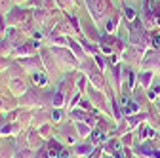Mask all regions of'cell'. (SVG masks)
Returning <instances> with one entry per match:
<instances>
[{
	"label": "cell",
	"instance_id": "cell-16",
	"mask_svg": "<svg viewBox=\"0 0 160 158\" xmlns=\"http://www.w3.org/2000/svg\"><path fill=\"white\" fill-rule=\"evenodd\" d=\"M105 137H103V131H99V130H95L93 133H92V141L93 143H99V141H103Z\"/></svg>",
	"mask_w": 160,
	"mask_h": 158
},
{
	"label": "cell",
	"instance_id": "cell-23",
	"mask_svg": "<svg viewBox=\"0 0 160 158\" xmlns=\"http://www.w3.org/2000/svg\"><path fill=\"white\" fill-rule=\"evenodd\" d=\"M95 61H97V67H99V69L105 67V59H103L101 55H95Z\"/></svg>",
	"mask_w": 160,
	"mask_h": 158
},
{
	"label": "cell",
	"instance_id": "cell-9",
	"mask_svg": "<svg viewBox=\"0 0 160 158\" xmlns=\"http://www.w3.org/2000/svg\"><path fill=\"white\" fill-rule=\"evenodd\" d=\"M69 48H71V50H72V52H74V53H76L80 59L84 57V53H82V48H80V44H78V42H74L72 38H69Z\"/></svg>",
	"mask_w": 160,
	"mask_h": 158
},
{
	"label": "cell",
	"instance_id": "cell-18",
	"mask_svg": "<svg viewBox=\"0 0 160 158\" xmlns=\"http://www.w3.org/2000/svg\"><path fill=\"white\" fill-rule=\"evenodd\" d=\"M82 48H84V52H90V53H95V55H97V50H95L88 40H82Z\"/></svg>",
	"mask_w": 160,
	"mask_h": 158
},
{
	"label": "cell",
	"instance_id": "cell-26",
	"mask_svg": "<svg viewBox=\"0 0 160 158\" xmlns=\"http://www.w3.org/2000/svg\"><path fill=\"white\" fill-rule=\"evenodd\" d=\"M61 116H63L61 111H55V112H53V120H61Z\"/></svg>",
	"mask_w": 160,
	"mask_h": 158
},
{
	"label": "cell",
	"instance_id": "cell-8",
	"mask_svg": "<svg viewBox=\"0 0 160 158\" xmlns=\"http://www.w3.org/2000/svg\"><path fill=\"white\" fill-rule=\"evenodd\" d=\"M53 31H57L59 34H67V32H71V31H72V27H71V23H69V21H63V23H57Z\"/></svg>",
	"mask_w": 160,
	"mask_h": 158
},
{
	"label": "cell",
	"instance_id": "cell-14",
	"mask_svg": "<svg viewBox=\"0 0 160 158\" xmlns=\"http://www.w3.org/2000/svg\"><path fill=\"white\" fill-rule=\"evenodd\" d=\"M151 80H152V74H151V72H143V74H141V84H143V86L149 88V86H151Z\"/></svg>",
	"mask_w": 160,
	"mask_h": 158
},
{
	"label": "cell",
	"instance_id": "cell-10",
	"mask_svg": "<svg viewBox=\"0 0 160 158\" xmlns=\"http://www.w3.org/2000/svg\"><path fill=\"white\" fill-rule=\"evenodd\" d=\"M12 10V0H0V15H6Z\"/></svg>",
	"mask_w": 160,
	"mask_h": 158
},
{
	"label": "cell",
	"instance_id": "cell-22",
	"mask_svg": "<svg viewBox=\"0 0 160 158\" xmlns=\"http://www.w3.org/2000/svg\"><path fill=\"white\" fill-rule=\"evenodd\" d=\"M149 135H151V137H154V130H151V128L147 126V128H143V130H141V137H149Z\"/></svg>",
	"mask_w": 160,
	"mask_h": 158
},
{
	"label": "cell",
	"instance_id": "cell-4",
	"mask_svg": "<svg viewBox=\"0 0 160 158\" xmlns=\"http://www.w3.org/2000/svg\"><path fill=\"white\" fill-rule=\"evenodd\" d=\"M36 48H38V44H36L34 40H29V42H25L21 48L15 50V55H27V53H32Z\"/></svg>",
	"mask_w": 160,
	"mask_h": 158
},
{
	"label": "cell",
	"instance_id": "cell-12",
	"mask_svg": "<svg viewBox=\"0 0 160 158\" xmlns=\"http://www.w3.org/2000/svg\"><path fill=\"white\" fill-rule=\"evenodd\" d=\"M84 29L88 31V38H92V40H99V34L95 32V29H93V25H84Z\"/></svg>",
	"mask_w": 160,
	"mask_h": 158
},
{
	"label": "cell",
	"instance_id": "cell-27",
	"mask_svg": "<svg viewBox=\"0 0 160 158\" xmlns=\"http://www.w3.org/2000/svg\"><path fill=\"white\" fill-rule=\"evenodd\" d=\"M13 2H15V4L19 6V4H25V2H27V0H13Z\"/></svg>",
	"mask_w": 160,
	"mask_h": 158
},
{
	"label": "cell",
	"instance_id": "cell-15",
	"mask_svg": "<svg viewBox=\"0 0 160 158\" xmlns=\"http://www.w3.org/2000/svg\"><path fill=\"white\" fill-rule=\"evenodd\" d=\"M61 103H63V93L55 91L53 93V107H61Z\"/></svg>",
	"mask_w": 160,
	"mask_h": 158
},
{
	"label": "cell",
	"instance_id": "cell-6",
	"mask_svg": "<svg viewBox=\"0 0 160 158\" xmlns=\"http://www.w3.org/2000/svg\"><path fill=\"white\" fill-rule=\"evenodd\" d=\"M32 82H34L36 86H46V84H48L46 72H34V74H32Z\"/></svg>",
	"mask_w": 160,
	"mask_h": 158
},
{
	"label": "cell",
	"instance_id": "cell-13",
	"mask_svg": "<svg viewBox=\"0 0 160 158\" xmlns=\"http://www.w3.org/2000/svg\"><path fill=\"white\" fill-rule=\"evenodd\" d=\"M149 99H156V97L160 95V84H154L152 88H149Z\"/></svg>",
	"mask_w": 160,
	"mask_h": 158
},
{
	"label": "cell",
	"instance_id": "cell-20",
	"mask_svg": "<svg viewBox=\"0 0 160 158\" xmlns=\"http://www.w3.org/2000/svg\"><path fill=\"white\" fill-rule=\"evenodd\" d=\"M42 2H44L46 10H55V6H57V0H42Z\"/></svg>",
	"mask_w": 160,
	"mask_h": 158
},
{
	"label": "cell",
	"instance_id": "cell-7",
	"mask_svg": "<svg viewBox=\"0 0 160 158\" xmlns=\"http://www.w3.org/2000/svg\"><path fill=\"white\" fill-rule=\"evenodd\" d=\"M65 19L71 23V27L74 29V32H80V21H78V17L72 15V13H65Z\"/></svg>",
	"mask_w": 160,
	"mask_h": 158
},
{
	"label": "cell",
	"instance_id": "cell-3",
	"mask_svg": "<svg viewBox=\"0 0 160 158\" xmlns=\"http://www.w3.org/2000/svg\"><path fill=\"white\" fill-rule=\"evenodd\" d=\"M120 15H122L120 12H114V13L107 19V21H105V31H107L109 34H112V32L116 31V25H118V21H120Z\"/></svg>",
	"mask_w": 160,
	"mask_h": 158
},
{
	"label": "cell",
	"instance_id": "cell-28",
	"mask_svg": "<svg viewBox=\"0 0 160 158\" xmlns=\"http://www.w3.org/2000/svg\"><path fill=\"white\" fill-rule=\"evenodd\" d=\"M156 25H158V27H160V15H158V17H156Z\"/></svg>",
	"mask_w": 160,
	"mask_h": 158
},
{
	"label": "cell",
	"instance_id": "cell-24",
	"mask_svg": "<svg viewBox=\"0 0 160 158\" xmlns=\"http://www.w3.org/2000/svg\"><path fill=\"white\" fill-rule=\"evenodd\" d=\"M57 158H69V151L67 149H61V151L57 152Z\"/></svg>",
	"mask_w": 160,
	"mask_h": 158
},
{
	"label": "cell",
	"instance_id": "cell-19",
	"mask_svg": "<svg viewBox=\"0 0 160 158\" xmlns=\"http://www.w3.org/2000/svg\"><path fill=\"white\" fill-rule=\"evenodd\" d=\"M151 46H152L154 50H160V34H152V38H151Z\"/></svg>",
	"mask_w": 160,
	"mask_h": 158
},
{
	"label": "cell",
	"instance_id": "cell-11",
	"mask_svg": "<svg viewBox=\"0 0 160 158\" xmlns=\"http://www.w3.org/2000/svg\"><path fill=\"white\" fill-rule=\"evenodd\" d=\"M137 109H139V105L130 101L128 105H124V114H133V112H137Z\"/></svg>",
	"mask_w": 160,
	"mask_h": 158
},
{
	"label": "cell",
	"instance_id": "cell-5",
	"mask_svg": "<svg viewBox=\"0 0 160 158\" xmlns=\"http://www.w3.org/2000/svg\"><path fill=\"white\" fill-rule=\"evenodd\" d=\"M122 15L126 17V21H128V25L130 23H133L135 21V19H139V13L130 6V4H124V10H122Z\"/></svg>",
	"mask_w": 160,
	"mask_h": 158
},
{
	"label": "cell",
	"instance_id": "cell-17",
	"mask_svg": "<svg viewBox=\"0 0 160 158\" xmlns=\"http://www.w3.org/2000/svg\"><path fill=\"white\" fill-rule=\"evenodd\" d=\"M21 63H23V65H25V67H31V69H32V67H36V65H38V61H36V57H31V59H29V57H27V59H23V61H21Z\"/></svg>",
	"mask_w": 160,
	"mask_h": 158
},
{
	"label": "cell",
	"instance_id": "cell-1",
	"mask_svg": "<svg viewBox=\"0 0 160 158\" xmlns=\"http://www.w3.org/2000/svg\"><path fill=\"white\" fill-rule=\"evenodd\" d=\"M86 8L92 15L93 23H105L107 19L116 12L111 0H86Z\"/></svg>",
	"mask_w": 160,
	"mask_h": 158
},
{
	"label": "cell",
	"instance_id": "cell-29",
	"mask_svg": "<svg viewBox=\"0 0 160 158\" xmlns=\"http://www.w3.org/2000/svg\"><path fill=\"white\" fill-rule=\"evenodd\" d=\"M128 2H132V0H124V4H128Z\"/></svg>",
	"mask_w": 160,
	"mask_h": 158
},
{
	"label": "cell",
	"instance_id": "cell-2",
	"mask_svg": "<svg viewBox=\"0 0 160 158\" xmlns=\"http://www.w3.org/2000/svg\"><path fill=\"white\" fill-rule=\"evenodd\" d=\"M29 15H32L29 10H25V8H21V6H13L8 13H6V23L10 25V27H15V25H19V23H25L27 19H29Z\"/></svg>",
	"mask_w": 160,
	"mask_h": 158
},
{
	"label": "cell",
	"instance_id": "cell-25",
	"mask_svg": "<svg viewBox=\"0 0 160 158\" xmlns=\"http://www.w3.org/2000/svg\"><path fill=\"white\" fill-rule=\"evenodd\" d=\"M118 101H120V105H128V103H130L128 95H120V99H118Z\"/></svg>",
	"mask_w": 160,
	"mask_h": 158
},
{
	"label": "cell",
	"instance_id": "cell-21",
	"mask_svg": "<svg viewBox=\"0 0 160 158\" xmlns=\"http://www.w3.org/2000/svg\"><path fill=\"white\" fill-rule=\"evenodd\" d=\"M12 90H19V91H23V90H25V84H23L21 80H13V82H12Z\"/></svg>",
	"mask_w": 160,
	"mask_h": 158
}]
</instances>
